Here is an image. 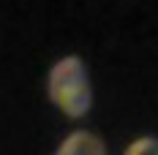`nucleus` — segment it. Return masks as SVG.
<instances>
[{"mask_svg":"<svg viewBox=\"0 0 158 155\" xmlns=\"http://www.w3.org/2000/svg\"><path fill=\"white\" fill-rule=\"evenodd\" d=\"M49 98L68 117H82L93 106V87L79 57H63L49 74Z\"/></svg>","mask_w":158,"mask_h":155,"instance_id":"nucleus-1","label":"nucleus"},{"mask_svg":"<svg viewBox=\"0 0 158 155\" xmlns=\"http://www.w3.org/2000/svg\"><path fill=\"white\" fill-rule=\"evenodd\" d=\"M55 155H106V147L90 131H74L63 139Z\"/></svg>","mask_w":158,"mask_h":155,"instance_id":"nucleus-2","label":"nucleus"},{"mask_svg":"<svg viewBox=\"0 0 158 155\" xmlns=\"http://www.w3.org/2000/svg\"><path fill=\"white\" fill-rule=\"evenodd\" d=\"M123 155H158V141L153 136H144V139H136L128 144V150Z\"/></svg>","mask_w":158,"mask_h":155,"instance_id":"nucleus-3","label":"nucleus"}]
</instances>
